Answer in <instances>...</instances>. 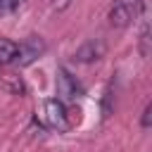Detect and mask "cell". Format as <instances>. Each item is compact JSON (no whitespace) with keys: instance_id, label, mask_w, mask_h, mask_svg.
<instances>
[{"instance_id":"cell-1","label":"cell","mask_w":152,"mask_h":152,"mask_svg":"<svg viewBox=\"0 0 152 152\" xmlns=\"http://www.w3.org/2000/svg\"><path fill=\"white\" fill-rule=\"evenodd\" d=\"M142 5H145V0H114L112 7H109L107 19H109L112 26L124 28V26H128V24L140 14Z\"/></svg>"},{"instance_id":"cell-2","label":"cell","mask_w":152,"mask_h":152,"mask_svg":"<svg viewBox=\"0 0 152 152\" xmlns=\"http://www.w3.org/2000/svg\"><path fill=\"white\" fill-rule=\"evenodd\" d=\"M40 119L48 128H55V131H66L69 128V112H66V104L59 97H52V100L43 102Z\"/></svg>"},{"instance_id":"cell-3","label":"cell","mask_w":152,"mask_h":152,"mask_svg":"<svg viewBox=\"0 0 152 152\" xmlns=\"http://www.w3.org/2000/svg\"><path fill=\"white\" fill-rule=\"evenodd\" d=\"M43 52H45L43 38L31 36V38H26L24 43H17V55H14V62H12V64H17V66H28V64H33Z\"/></svg>"},{"instance_id":"cell-4","label":"cell","mask_w":152,"mask_h":152,"mask_svg":"<svg viewBox=\"0 0 152 152\" xmlns=\"http://www.w3.org/2000/svg\"><path fill=\"white\" fill-rule=\"evenodd\" d=\"M57 93L62 102H74L83 95V86L76 81V76L71 71H66L64 66L57 71Z\"/></svg>"},{"instance_id":"cell-5","label":"cell","mask_w":152,"mask_h":152,"mask_svg":"<svg viewBox=\"0 0 152 152\" xmlns=\"http://www.w3.org/2000/svg\"><path fill=\"white\" fill-rule=\"evenodd\" d=\"M102 55H104V43L97 38V40H88V43H83V45L76 50L74 59H76V62L88 64V62H97Z\"/></svg>"},{"instance_id":"cell-6","label":"cell","mask_w":152,"mask_h":152,"mask_svg":"<svg viewBox=\"0 0 152 152\" xmlns=\"http://www.w3.org/2000/svg\"><path fill=\"white\" fill-rule=\"evenodd\" d=\"M17 55V43L10 38H0V64H12Z\"/></svg>"},{"instance_id":"cell-7","label":"cell","mask_w":152,"mask_h":152,"mask_svg":"<svg viewBox=\"0 0 152 152\" xmlns=\"http://www.w3.org/2000/svg\"><path fill=\"white\" fill-rule=\"evenodd\" d=\"M140 55L142 57L150 55V31H147V26H142V33H140Z\"/></svg>"},{"instance_id":"cell-8","label":"cell","mask_w":152,"mask_h":152,"mask_svg":"<svg viewBox=\"0 0 152 152\" xmlns=\"http://www.w3.org/2000/svg\"><path fill=\"white\" fill-rule=\"evenodd\" d=\"M17 7H19V5H17V0H0V17L12 14Z\"/></svg>"},{"instance_id":"cell-9","label":"cell","mask_w":152,"mask_h":152,"mask_svg":"<svg viewBox=\"0 0 152 152\" xmlns=\"http://www.w3.org/2000/svg\"><path fill=\"white\" fill-rule=\"evenodd\" d=\"M150 119H152V102L145 104V109H142V119H140V126H142V128H150Z\"/></svg>"},{"instance_id":"cell-10","label":"cell","mask_w":152,"mask_h":152,"mask_svg":"<svg viewBox=\"0 0 152 152\" xmlns=\"http://www.w3.org/2000/svg\"><path fill=\"white\" fill-rule=\"evenodd\" d=\"M71 5V0H52V7L57 10V12H62V10H66Z\"/></svg>"},{"instance_id":"cell-11","label":"cell","mask_w":152,"mask_h":152,"mask_svg":"<svg viewBox=\"0 0 152 152\" xmlns=\"http://www.w3.org/2000/svg\"><path fill=\"white\" fill-rule=\"evenodd\" d=\"M24 2H26V0H17V5H24Z\"/></svg>"}]
</instances>
